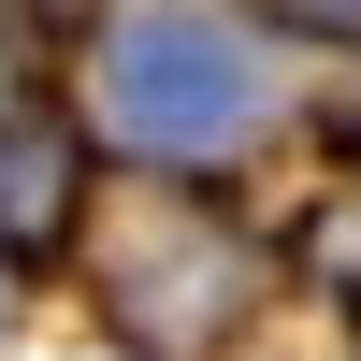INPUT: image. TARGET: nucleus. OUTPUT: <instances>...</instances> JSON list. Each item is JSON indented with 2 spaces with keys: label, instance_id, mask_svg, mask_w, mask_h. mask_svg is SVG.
I'll list each match as a JSON object with an SVG mask.
<instances>
[{
  "label": "nucleus",
  "instance_id": "2",
  "mask_svg": "<svg viewBox=\"0 0 361 361\" xmlns=\"http://www.w3.org/2000/svg\"><path fill=\"white\" fill-rule=\"evenodd\" d=\"M58 202H73V145H58V130H15V145H0V231H29V246H44Z\"/></svg>",
  "mask_w": 361,
  "mask_h": 361
},
{
  "label": "nucleus",
  "instance_id": "3",
  "mask_svg": "<svg viewBox=\"0 0 361 361\" xmlns=\"http://www.w3.org/2000/svg\"><path fill=\"white\" fill-rule=\"evenodd\" d=\"M318 260H333V275L361 289V202H347V217H333V231H318Z\"/></svg>",
  "mask_w": 361,
  "mask_h": 361
},
{
  "label": "nucleus",
  "instance_id": "1",
  "mask_svg": "<svg viewBox=\"0 0 361 361\" xmlns=\"http://www.w3.org/2000/svg\"><path fill=\"white\" fill-rule=\"evenodd\" d=\"M116 87H130V116L159 145H217L231 102H246V58H231L217 29H188V15H145L130 44H116Z\"/></svg>",
  "mask_w": 361,
  "mask_h": 361
}]
</instances>
